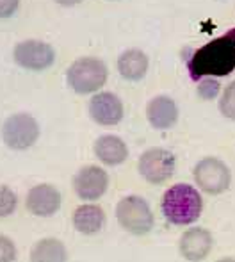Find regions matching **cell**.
Wrapping results in <instances>:
<instances>
[{"label":"cell","instance_id":"16","mask_svg":"<svg viewBox=\"0 0 235 262\" xmlns=\"http://www.w3.org/2000/svg\"><path fill=\"white\" fill-rule=\"evenodd\" d=\"M150 66V59L143 50L128 49L118 57V72L123 79L137 82L146 75Z\"/></svg>","mask_w":235,"mask_h":262},{"label":"cell","instance_id":"14","mask_svg":"<svg viewBox=\"0 0 235 262\" xmlns=\"http://www.w3.org/2000/svg\"><path fill=\"white\" fill-rule=\"evenodd\" d=\"M93 152L102 164L120 166L128 159V146L120 136L104 134L95 141Z\"/></svg>","mask_w":235,"mask_h":262},{"label":"cell","instance_id":"20","mask_svg":"<svg viewBox=\"0 0 235 262\" xmlns=\"http://www.w3.org/2000/svg\"><path fill=\"white\" fill-rule=\"evenodd\" d=\"M18 196L11 187L0 186V217H7L16 210Z\"/></svg>","mask_w":235,"mask_h":262},{"label":"cell","instance_id":"5","mask_svg":"<svg viewBox=\"0 0 235 262\" xmlns=\"http://www.w3.org/2000/svg\"><path fill=\"white\" fill-rule=\"evenodd\" d=\"M196 187L207 194H223L232 186V171L228 164L218 157H203L193 169Z\"/></svg>","mask_w":235,"mask_h":262},{"label":"cell","instance_id":"15","mask_svg":"<svg viewBox=\"0 0 235 262\" xmlns=\"http://www.w3.org/2000/svg\"><path fill=\"white\" fill-rule=\"evenodd\" d=\"M105 212L98 204H82L73 210V227L84 235H95L104 228Z\"/></svg>","mask_w":235,"mask_h":262},{"label":"cell","instance_id":"17","mask_svg":"<svg viewBox=\"0 0 235 262\" xmlns=\"http://www.w3.org/2000/svg\"><path fill=\"white\" fill-rule=\"evenodd\" d=\"M31 262H68V250L64 243L56 237H45L31 248Z\"/></svg>","mask_w":235,"mask_h":262},{"label":"cell","instance_id":"23","mask_svg":"<svg viewBox=\"0 0 235 262\" xmlns=\"http://www.w3.org/2000/svg\"><path fill=\"white\" fill-rule=\"evenodd\" d=\"M56 2L62 7H73V6H79V4L84 2V0H56Z\"/></svg>","mask_w":235,"mask_h":262},{"label":"cell","instance_id":"10","mask_svg":"<svg viewBox=\"0 0 235 262\" xmlns=\"http://www.w3.org/2000/svg\"><path fill=\"white\" fill-rule=\"evenodd\" d=\"M89 116L97 125L102 127H114L125 116L123 102L118 95L111 91H98L89 100Z\"/></svg>","mask_w":235,"mask_h":262},{"label":"cell","instance_id":"7","mask_svg":"<svg viewBox=\"0 0 235 262\" xmlns=\"http://www.w3.org/2000/svg\"><path fill=\"white\" fill-rule=\"evenodd\" d=\"M175 156L166 148H148L141 154L137 161V171L146 182L159 186L166 184L175 175Z\"/></svg>","mask_w":235,"mask_h":262},{"label":"cell","instance_id":"9","mask_svg":"<svg viewBox=\"0 0 235 262\" xmlns=\"http://www.w3.org/2000/svg\"><path fill=\"white\" fill-rule=\"evenodd\" d=\"M109 187V173L102 166H82L73 177V191L80 200L95 202L105 194Z\"/></svg>","mask_w":235,"mask_h":262},{"label":"cell","instance_id":"25","mask_svg":"<svg viewBox=\"0 0 235 262\" xmlns=\"http://www.w3.org/2000/svg\"><path fill=\"white\" fill-rule=\"evenodd\" d=\"M109 2H118V0H109Z\"/></svg>","mask_w":235,"mask_h":262},{"label":"cell","instance_id":"13","mask_svg":"<svg viewBox=\"0 0 235 262\" xmlns=\"http://www.w3.org/2000/svg\"><path fill=\"white\" fill-rule=\"evenodd\" d=\"M148 123L157 130H168L178 121V105L168 95L153 97L146 105Z\"/></svg>","mask_w":235,"mask_h":262},{"label":"cell","instance_id":"19","mask_svg":"<svg viewBox=\"0 0 235 262\" xmlns=\"http://www.w3.org/2000/svg\"><path fill=\"white\" fill-rule=\"evenodd\" d=\"M196 91L201 100H214L221 93V84L216 77H203V79L198 80Z\"/></svg>","mask_w":235,"mask_h":262},{"label":"cell","instance_id":"24","mask_svg":"<svg viewBox=\"0 0 235 262\" xmlns=\"http://www.w3.org/2000/svg\"><path fill=\"white\" fill-rule=\"evenodd\" d=\"M216 262H235L233 257H221V259H218Z\"/></svg>","mask_w":235,"mask_h":262},{"label":"cell","instance_id":"2","mask_svg":"<svg viewBox=\"0 0 235 262\" xmlns=\"http://www.w3.org/2000/svg\"><path fill=\"white\" fill-rule=\"evenodd\" d=\"M160 209L171 225L185 227L200 220L203 212V198L198 187L191 184H175L164 191Z\"/></svg>","mask_w":235,"mask_h":262},{"label":"cell","instance_id":"18","mask_svg":"<svg viewBox=\"0 0 235 262\" xmlns=\"http://www.w3.org/2000/svg\"><path fill=\"white\" fill-rule=\"evenodd\" d=\"M219 113H221L226 120L235 121V80H232V82L221 91V97H219Z\"/></svg>","mask_w":235,"mask_h":262},{"label":"cell","instance_id":"1","mask_svg":"<svg viewBox=\"0 0 235 262\" xmlns=\"http://www.w3.org/2000/svg\"><path fill=\"white\" fill-rule=\"evenodd\" d=\"M187 70L193 80L230 75L235 70V27L194 50L187 61Z\"/></svg>","mask_w":235,"mask_h":262},{"label":"cell","instance_id":"4","mask_svg":"<svg viewBox=\"0 0 235 262\" xmlns=\"http://www.w3.org/2000/svg\"><path fill=\"white\" fill-rule=\"evenodd\" d=\"M116 220L120 227L132 235H146L155 225L150 204L137 194H128L118 202Z\"/></svg>","mask_w":235,"mask_h":262},{"label":"cell","instance_id":"21","mask_svg":"<svg viewBox=\"0 0 235 262\" xmlns=\"http://www.w3.org/2000/svg\"><path fill=\"white\" fill-rule=\"evenodd\" d=\"M16 255L18 250L13 239L0 234V262H14Z\"/></svg>","mask_w":235,"mask_h":262},{"label":"cell","instance_id":"3","mask_svg":"<svg viewBox=\"0 0 235 262\" xmlns=\"http://www.w3.org/2000/svg\"><path fill=\"white\" fill-rule=\"evenodd\" d=\"M109 70L98 57H79L69 64L66 72V82L77 95H95L105 86Z\"/></svg>","mask_w":235,"mask_h":262},{"label":"cell","instance_id":"8","mask_svg":"<svg viewBox=\"0 0 235 262\" xmlns=\"http://www.w3.org/2000/svg\"><path fill=\"white\" fill-rule=\"evenodd\" d=\"M13 59L20 68L31 72H43L56 62V50L39 39H25L16 43L13 50Z\"/></svg>","mask_w":235,"mask_h":262},{"label":"cell","instance_id":"11","mask_svg":"<svg viewBox=\"0 0 235 262\" xmlns=\"http://www.w3.org/2000/svg\"><path fill=\"white\" fill-rule=\"evenodd\" d=\"M214 248V237L210 230L203 227L187 228L178 241V250L182 257L189 262H201L210 255Z\"/></svg>","mask_w":235,"mask_h":262},{"label":"cell","instance_id":"12","mask_svg":"<svg viewBox=\"0 0 235 262\" xmlns=\"http://www.w3.org/2000/svg\"><path fill=\"white\" fill-rule=\"evenodd\" d=\"M61 193L52 184H38L27 191L25 207L38 217H50L61 209Z\"/></svg>","mask_w":235,"mask_h":262},{"label":"cell","instance_id":"6","mask_svg":"<svg viewBox=\"0 0 235 262\" xmlns=\"http://www.w3.org/2000/svg\"><path fill=\"white\" fill-rule=\"evenodd\" d=\"M41 128L32 114L16 113L11 114L2 125V141L11 150H27L36 145L39 139Z\"/></svg>","mask_w":235,"mask_h":262},{"label":"cell","instance_id":"22","mask_svg":"<svg viewBox=\"0 0 235 262\" xmlns=\"http://www.w3.org/2000/svg\"><path fill=\"white\" fill-rule=\"evenodd\" d=\"M20 7V0H0V20L11 18Z\"/></svg>","mask_w":235,"mask_h":262}]
</instances>
